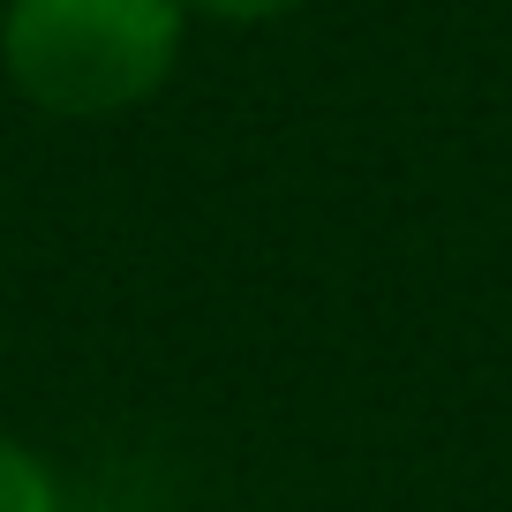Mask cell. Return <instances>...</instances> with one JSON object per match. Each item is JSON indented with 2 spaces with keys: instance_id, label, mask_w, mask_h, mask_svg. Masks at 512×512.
Wrapping results in <instances>:
<instances>
[{
  "instance_id": "cell-1",
  "label": "cell",
  "mask_w": 512,
  "mask_h": 512,
  "mask_svg": "<svg viewBox=\"0 0 512 512\" xmlns=\"http://www.w3.org/2000/svg\"><path fill=\"white\" fill-rule=\"evenodd\" d=\"M181 53V0H8L0 61L46 113L98 121L144 106Z\"/></svg>"
},
{
  "instance_id": "cell-3",
  "label": "cell",
  "mask_w": 512,
  "mask_h": 512,
  "mask_svg": "<svg viewBox=\"0 0 512 512\" xmlns=\"http://www.w3.org/2000/svg\"><path fill=\"white\" fill-rule=\"evenodd\" d=\"M204 16H219V23H272V16H287V8H302V0H196Z\"/></svg>"
},
{
  "instance_id": "cell-2",
  "label": "cell",
  "mask_w": 512,
  "mask_h": 512,
  "mask_svg": "<svg viewBox=\"0 0 512 512\" xmlns=\"http://www.w3.org/2000/svg\"><path fill=\"white\" fill-rule=\"evenodd\" d=\"M0 512H61L53 467L31 445H16V437H0Z\"/></svg>"
}]
</instances>
